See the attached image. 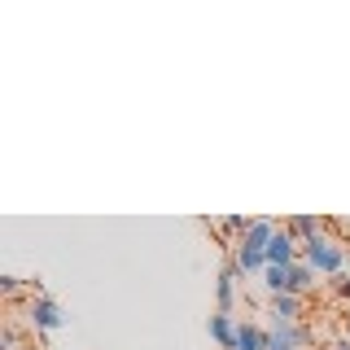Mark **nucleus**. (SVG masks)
<instances>
[{
	"label": "nucleus",
	"mask_w": 350,
	"mask_h": 350,
	"mask_svg": "<svg viewBox=\"0 0 350 350\" xmlns=\"http://www.w3.org/2000/svg\"><path fill=\"white\" fill-rule=\"evenodd\" d=\"M280 228L271 224V219H250V228H245V237L237 241V271H267V245H271V237H276Z\"/></svg>",
	"instance_id": "nucleus-1"
},
{
	"label": "nucleus",
	"mask_w": 350,
	"mask_h": 350,
	"mask_svg": "<svg viewBox=\"0 0 350 350\" xmlns=\"http://www.w3.org/2000/svg\"><path fill=\"white\" fill-rule=\"evenodd\" d=\"M302 262L311 271H324V276H342V262H346V245L324 232H315L311 241H302Z\"/></svg>",
	"instance_id": "nucleus-2"
},
{
	"label": "nucleus",
	"mask_w": 350,
	"mask_h": 350,
	"mask_svg": "<svg viewBox=\"0 0 350 350\" xmlns=\"http://www.w3.org/2000/svg\"><path fill=\"white\" fill-rule=\"evenodd\" d=\"M306 328L298 320H276V328H267V350H302Z\"/></svg>",
	"instance_id": "nucleus-3"
},
{
	"label": "nucleus",
	"mask_w": 350,
	"mask_h": 350,
	"mask_svg": "<svg viewBox=\"0 0 350 350\" xmlns=\"http://www.w3.org/2000/svg\"><path fill=\"white\" fill-rule=\"evenodd\" d=\"M293 262H298V245H293V237L280 228L267 245V267H293Z\"/></svg>",
	"instance_id": "nucleus-4"
},
{
	"label": "nucleus",
	"mask_w": 350,
	"mask_h": 350,
	"mask_svg": "<svg viewBox=\"0 0 350 350\" xmlns=\"http://www.w3.org/2000/svg\"><path fill=\"white\" fill-rule=\"evenodd\" d=\"M31 320H36V328H44V333H53V328H62L66 324V315H62V306L53 302V298H40L31 302Z\"/></svg>",
	"instance_id": "nucleus-5"
},
{
	"label": "nucleus",
	"mask_w": 350,
	"mask_h": 350,
	"mask_svg": "<svg viewBox=\"0 0 350 350\" xmlns=\"http://www.w3.org/2000/svg\"><path fill=\"white\" fill-rule=\"evenodd\" d=\"M211 337L224 350H237V337H241V324L232 320V315L228 311H219V315H211Z\"/></svg>",
	"instance_id": "nucleus-6"
},
{
	"label": "nucleus",
	"mask_w": 350,
	"mask_h": 350,
	"mask_svg": "<svg viewBox=\"0 0 350 350\" xmlns=\"http://www.w3.org/2000/svg\"><path fill=\"white\" fill-rule=\"evenodd\" d=\"M232 298H237V262H228V267L219 271V311L232 315Z\"/></svg>",
	"instance_id": "nucleus-7"
},
{
	"label": "nucleus",
	"mask_w": 350,
	"mask_h": 350,
	"mask_svg": "<svg viewBox=\"0 0 350 350\" xmlns=\"http://www.w3.org/2000/svg\"><path fill=\"white\" fill-rule=\"evenodd\" d=\"M237 350H267V333L258 324H241V337H237Z\"/></svg>",
	"instance_id": "nucleus-8"
},
{
	"label": "nucleus",
	"mask_w": 350,
	"mask_h": 350,
	"mask_svg": "<svg viewBox=\"0 0 350 350\" xmlns=\"http://www.w3.org/2000/svg\"><path fill=\"white\" fill-rule=\"evenodd\" d=\"M271 306H276V320H298V315H302V298H298V293H276Z\"/></svg>",
	"instance_id": "nucleus-9"
},
{
	"label": "nucleus",
	"mask_w": 350,
	"mask_h": 350,
	"mask_svg": "<svg viewBox=\"0 0 350 350\" xmlns=\"http://www.w3.org/2000/svg\"><path fill=\"white\" fill-rule=\"evenodd\" d=\"M262 276H267L262 284H267L271 293H293V276H289V267H267Z\"/></svg>",
	"instance_id": "nucleus-10"
},
{
	"label": "nucleus",
	"mask_w": 350,
	"mask_h": 350,
	"mask_svg": "<svg viewBox=\"0 0 350 350\" xmlns=\"http://www.w3.org/2000/svg\"><path fill=\"white\" fill-rule=\"evenodd\" d=\"M289 276H293V293H298V298H302V293L311 289V276H315V271H311V267H306V262L298 258V262H293V267H289Z\"/></svg>",
	"instance_id": "nucleus-11"
},
{
	"label": "nucleus",
	"mask_w": 350,
	"mask_h": 350,
	"mask_svg": "<svg viewBox=\"0 0 350 350\" xmlns=\"http://www.w3.org/2000/svg\"><path fill=\"white\" fill-rule=\"evenodd\" d=\"M284 232H289V237H306V241H311L315 232H320V224H315V219H289V224H284Z\"/></svg>",
	"instance_id": "nucleus-12"
},
{
	"label": "nucleus",
	"mask_w": 350,
	"mask_h": 350,
	"mask_svg": "<svg viewBox=\"0 0 350 350\" xmlns=\"http://www.w3.org/2000/svg\"><path fill=\"white\" fill-rule=\"evenodd\" d=\"M333 289L342 293V298H350V276H333Z\"/></svg>",
	"instance_id": "nucleus-13"
},
{
	"label": "nucleus",
	"mask_w": 350,
	"mask_h": 350,
	"mask_svg": "<svg viewBox=\"0 0 350 350\" xmlns=\"http://www.w3.org/2000/svg\"><path fill=\"white\" fill-rule=\"evenodd\" d=\"M333 350H350V342H337V346H333Z\"/></svg>",
	"instance_id": "nucleus-14"
}]
</instances>
